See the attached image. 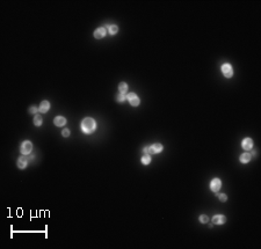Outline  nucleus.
<instances>
[{"instance_id":"423d86ee","label":"nucleus","mask_w":261,"mask_h":249,"mask_svg":"<svg viewBox=\"0 0 261 249\" xmlns=\"http://www.w3.org/2000/svg\"><path fill=\"white\" fill-rule=\"evenodd\" d=\"M28 162H29L28 158H27V156H24V155H22V156H20V158L18 159V167H19L20 169H23V168H26V167H27Z\"/></svg>"},{"instance_id":"6ab92c4d","label":"nucleus","mask_w":261,"mask_h":249,"mask_svg":"<svg viewBox=\"0 0 261 249\" xmlns=\"http://www.w3.org/2000/svg\"><path fill=\"white\" fill-rule=\"evenodd\" d=\"M208 217L206 215V214H202L201 217H200V221H201V223H203V224H206V223H208Z\"/></svg>"},{"instance_id":"aec40b11","label":"nucleus","mask_w":261,"mask_h":249,"mask_svg":"<svg viewBox=\"0 0 261 249\" xmlns=\"http://www.w3.org/2000/svg\"><path fill=\"white\" fill-rule=\"evenodd\" d=\"M218 198H219L221 202H226V199H227L226 195H224V193H221V195H218Z\"/></svg>"},{"instance_id":"7ed1b4c3","label":"nucleus","mask_w":261,"mask_h":249,"mask_svg":"<svg viewBox=\"0 0 261 249\" xmlns=\"http://www.w3.org/2000/svg\"><path fill=\"white\" fill-rule=\"evenodd\" d=\"M222 73L224 74V77L231 78L232 75H233V70H232V66L230 64H224L222 66Z\"/></svg>"},{"instance_id":"ddd939ff","label":"nucleus","mask_w":261,"mask_h":249,"mask_svg":"<svg viewBox=\"0 0 261 249\" xmlns=\"http://www.w3.org/2000/svg\"><path fill=\"white\" fill-rule=\"evenodd\" d=\"M117 32H119L117 26H115V24H109V26H108V33H109L110 35L117 34Z\"/></svg>"},{"instance_id":"a211bd4d","label":"nucleus","mask_w":261,"mask_h":249,"mask_svg":"<svg viewBox=\"0 0 261 249\" xmlns=\"http://www.w3.org/2000/svg\"><path fill=\"white\" fill-rule=\"evenodd\" d=\"M116 100H117V102H124L127 100V95L120 93V94H117V96H116Z\"/></svg>"},{"instance_id":"f257e3e1","label":"nucleus","mask_w":261,"mask_h":249,"mask_svg":"<svg viewBox=\"0 0 261 249\" xmlns=\"http://www.w3.org/2000/svg\"><path fill=\"white\" fill-rule=\"evenodd\" d=\"M96 129V122L93 118L87 117L81 122V131L86 134H90L92 132H94Z\"/></svg>"},{"instance_id":"1a4fd4ad","label":"nucleus","mask_w":261,"mask_h":249,"mask_svg":"<svg viewBox=\"0 0 261 249\" xmlns=\"http://www.w3.org/2000/svg\"><path fill=\"white\" fill-rule=\"evenodd\" d=\"M225 221H226V218L224 215H222V214H217V215H215L212 218V223L216 224V225H222V224L225 223Z\"/></svg>"},{"instance_id":"0eeeda50","label":"nucleus","mask_w":261,"mask_h":249,"mask_svg":"<svg viewBox=\"0 0 261 249\" xmlns=\"http://www.w3.org/2000/svg\"><path fill=\"white\" fill-rule=\"evenodd\" d=\"M106 34H107V29L103 28V27H100V28H98L94 32V37L95 38H102L106 36Z\"/></svg>"},{"instance_id":"412c9836","label":"nucleus","mask_w":261,"mask_h":249,"mask_svg":"<svg viewBox=\"0 0 261 249\" xmlns=\"http://www.w3.org/2000/svg\"><path fill=\"white\" fill-rule=\"evenodd\" d=\"M37 110H38V109H37L36 107H32L30 109H29V113H30V114H36Z\"/></svg>"},{"instance_id":"9b49d317","label":"nucleus","mask_w":261,"mask_h":249,"mask_svg":"<svg viewBox=\"0 0 261 249\" xmlns=\"http://www.w3.org/2000/svg\"><path fill=\"white\" fill-rule=\"evenodd\" d=\"M49 108H50V103L48 101H42L41 104H40V107H38V110H40L42 114H44V113H47L48 110H49Z\"/></svg>"},{"instance_id":"6e6552de","label":"nucleus","mask_w":261,"mask_h":249,"mask_svg":"<svg viewBox=\"0 0 261 249\" xmlns=\"http://www.w3.org/2000/svg\"><path fill=\"white\" fill-rule=\"evenodd\" d=\"M241 146H243L244 150L248 151V150H251L253 147V140L251 139V138H245V139L243 140V143H241Z\"/></svg>"},{"instance_id":"39448f33","label":"nucleus","mask_w":261,"mask_h":249,"mask_svg":"<svg viewBox=\"0 0 261 249\" xmlns=\"http://www.w3.org/2000/svg\"><path fill=\"white\" fill-rule=\"evenodd\" d=\"M221 185H222V183H221V180H219V179H214V180L210 182V189H211V191H214V192H217V191L221 189Z\"/></svg>"},{"instance_id":"4be33fe9","label":"nucleus","mask_w":261,"mask_h":249,"mask_svg":"<svg viewBox=\"0 0 261 249\" xmlns=\"http://www.w3.org/2000/svg\"><path fill=\"white\" fill-rule=\"evenodd\" d=\"M70 136V130L69 129H64L63 130V137H69Z\"/></svg>"},{"instance_id":"9d476101","label":"nucleus","mask_w":261,"mask_h":249,"mask_svg":"<svg viewBox=\"0 0 261 249\" xmlns=\"http://www.w3.org/2000/svg\"><path fill=\"white\" fill-rule=\"evenodd\" d=\"M149 150H150V153H153V154L160 153L163 151V145L161 144H153L151 147H149Z\"/></svg>"},{"instance_id":"5701e85b","label":"nucleus","mask_w":261,"mask_h":249,"mask_svg":"<svg viewBox=\"0 0 261 249\" xmlns=\"http://www.w3.org/2000/svg\"><path fill=\"white\" fill-rule=\"evenodd\" d=\"M143 152H144V153H145V154H148V153H149V152H150V150H149V147H144V148H143Z\"/></svg>"},{"instance_id":"dca6fc26","label":"nucleus","mask_w":261,"mask_h":249,"mask_svg":"<svg viewBox=\"0 0 261 249\" xmlns=\"http://www.w3.org/2000/svg\"><path fill=\"white\" fill-rule=\"evenodd\" d=\"M151 162V156L149 154H144L142 156V163L143 164H149Z\"/></svg>"},{"instance_id":"2eb2a0df","label":"nucleus","mask_w":261,"mask_h":249,"mask_svg":"<svg viewBox=\"0 0 261 249\" xmlns=\"http://www.w3.org/2000/svg\"><path fill=\"white\" fill-rule=\"evenodd\" d=\"M119 91H120V93L125 94L127 91H128V85L125 84V82H121V84L119 85Z\"/></svg>"},{"instance_id":"20e7f679","label":"nucleus","mask_w":261,"mask_h":249,"mask_svg":"<svg viewBox=\"0 0 261 249\" xmlns=\"http://www.w3.org/2000/svg\"><path fill=\"white\" fill-rule=\"evenodd\" d=\"M127 100L129 101V103L132 105V107H137L139 104V97L135 94V93H130L127 95Z\"/></svg>"},{"instance_id":"f03ea898","label":"nucleus","mask_w":261,"mask_h":249,"mask_svg":"<svg viewBox=\"0 0 261 249\" xmlns=\"http://www.w3.org/2000/svg\"><path fill=\"white\" fill-rule=\"evenodd\" d=\"M32 150H33V144H32L30 142H29V140H26V142H23V143L21 144L20 151H21V153H22V154H24V155L30 154Z\"/></svg>"},{"instance_id":"4468645a","label":"nucleus","mask_w":261,"mask_h":249,"mask_svg":"<svg viewBox=\"0 0 261 249\" xmlns=\"http://www.w3.org/2000/svg\"><path fill=\"white\" fill-rule=\"evenodd\" d=\"M250 160H251V154L250 153H243L240 155V162L247 163V162H250Z\"/></svg>"},{"instance_id":"f8f14e48","label":"nucleus","mask_w":261,"mask_h":249,"mask_svg":"<svg viewBox=\"0 0 261 249\" xmlns=\"http://www.w3.org/2000/svg\"><path fill=\"white\" fill-rule=\"evenodd\" d=\"M53 123H55V125H57V126H63V125L66 124V119H65L63 116H57V117L55 118Z\"/></svg>"},{"instance_id":"f3484780","label":"nucleus","mask_w":261,"mask_h":249,"mask_svg":"<svg viewBox=\"0 0 261 249\" xmlns=\"http://www.w3.org/2000/svg\"><path fill=\"white\" fill-rule=\"evenodd\" d=\"M42 122H43L42 116L41 115H35V117H34V124L36 126H40V125H42Z\"/></svg>"}]
</instances>
